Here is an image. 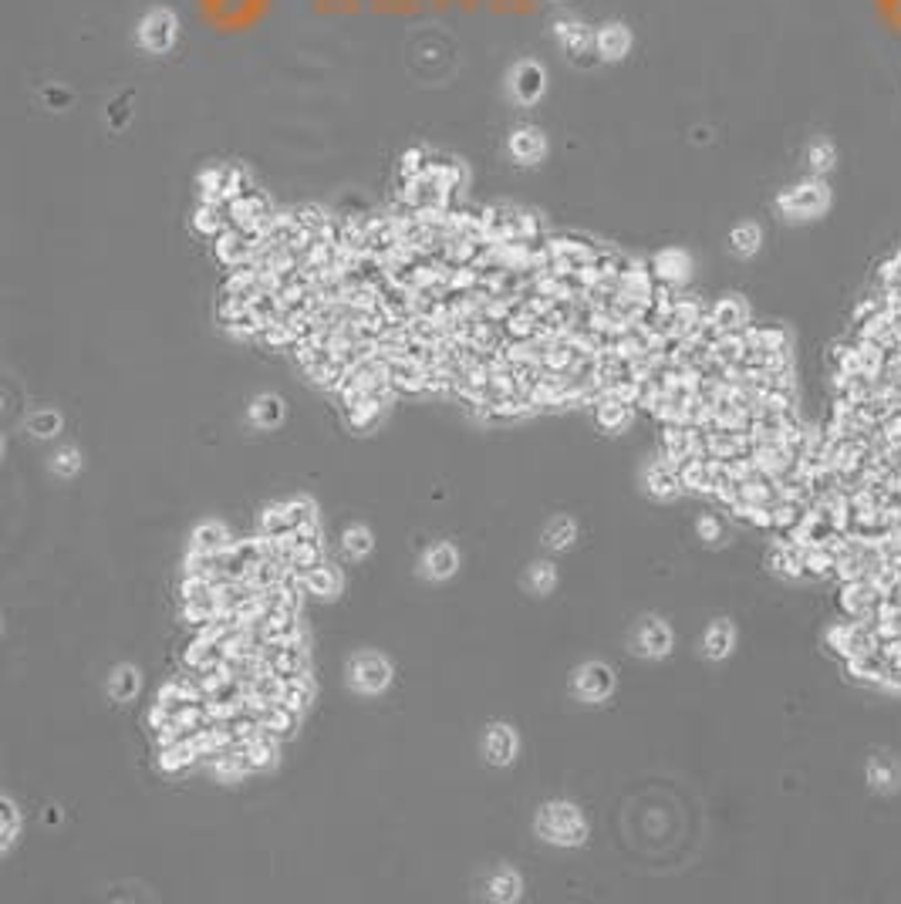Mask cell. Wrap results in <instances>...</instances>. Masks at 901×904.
Here are the masks:
<instances>
[{"instance_id": "42", "label": "cell", "mask_w": 901, "mask_h": 904, "mask_svg": "<svg viewBox=\"0 0 901 904\" xmlns=\"http://www.w3.org/2000/svg\"><path fill=\"white\" fill-rule=\"evenodd\" d=\"M881 509L885 513H901V483H891L888 489H885V497H881Z\"/></svg>"}, {"instance_id": "7", "label": "cell", "mask_w": 901, "mask_h": 904, "mask_svg": "<svg viewBox=\"0 0 901 904\" xmlns=\"http://www.w3.org/2000/svg\"><path fill=\"white\" fill-rule=\"evenodd\" d=\"M709 324H712L720 334L743 331L749 324V311L739 297H720L716 304H709Z\"/></svg>"}, {"instance_id": "22", "label": "cell", "mask_w": 901, "mask_h": 904, "mask_svg": "<svg viewBox=\"0 0 901 904\" xmlns=\"http://www.w3.org/2000/svg\"><path fill=\"white\" fill-rule=\"evenodd\" d=\"M837 567L834 547H803V577H831Z\"/></svg>"}, {"instance_id": "25", "label": "cell", "mask_w": 901, "mask_h": 904, "mask_svg": "<svg viewBox=\"0 0 901 904\" xmlns=\"http://www.w3.org/2000/svg\"><path fill=\"white\" fill-rule=\"evenodd\" d=\"M233 540L227 534V527L223 523H203L200 530L193 534V547L196 550H209V554H219V550H227Z\"/></svg>"}, {"instance_id": "20", "label": "cell", "mask_w": 901, "mask_h": 904, "mask_svg": "<svg viewBox=\"0 0 901 904\" xmlns=\"http://www.w3.org/2000/svg\"><path fill=\"white\" fill-rule=\"evenodd\" d=\"M196 760H200V752H196V746L190 742V739L169 742V746L159 750V766H163L166 773H180V769H186V766H193Z\"/></svg>"}, {"instance_id": "4", "label": "cell", "mask_w": 901, "mask_h": 904, "mask_svg": "<svg viewBox=\"0 0 901 904\" xmlns=\"http://www.w3.org/2000/svg\"><path fill=\"white\" fill-rule=\"evenodd\" d=\"M176 34H180V21L172 17V11H163L155 7L142 17L139 24V44L145 51L153 54H166L172 44H176Z\"/></svg>"}, {"instance_id": "33", "label": "cell", "mask_w": 901, "mask_h": 904, "mask_svg": "<svg viewBox=\"0 0 901 904\" xmlns=\"http://www.w3.org/2000/svg\"><path fill=\"white\" fill-rule=\"evenodd\" d=\"M452 567H456V550L446 547V544H439L425 554V571L432 573V577H450Z\"/></svg>"}, {"instance_id": "35", "label": "cell", "mask_w": 901, "mask_h": 904, "mask_svg": "<svg viewBox=\"0 0 901 904\" xmlns=\"http://www.w3.org/2000/svg\"><path fill=\"white\" fill-rule=\"evenodd\" d=\"M547 544L554 550H564L574 544V523L571 520H554L551 523V530H547Z\"/></svg>"}, {"instance_id": "24", "label": "cell", "mask_w": 901, "mask_h": 904, "mask_svg": "<svg viewBox=\"0 0 901 904\" xmlns=\"http://www.w3.org/2000/svg\"><path fill=\"white\" fill-rule=\"evenodd\" d=\"M246 760H250V766H254V773L274 766V760H277V742H274V732L264 729L260 736L250 739V742H246Z\"/></svg>"}, {"instance_id": "34", "label": "cell", "mask_w": 901, "mask_h": 904, "mask_svg": "<svg viewBox=\"0 0 901 904\" xmlns=\"http://www.w3.org/2000/svg\"><path fill=\"white\" fill-rule=\"evenodd\" d=\"M281 415H283V408H281V398L277 396L257 398V405H254V422H260V425H277Z\"/></svg>"}, {"instance_id": "43", "label": "cell", "mask_w": 901, "mask_h": 904, "mask_svg": "<svg viewBox=\"0 0 901 904\" xmlns=\"http://www.w3.org/2000/svg\"><path fill=\"white\" fill-rule=\"evenodd\" d=\"M78 466H81V459H78V452L75 449H65L61 456L54 459V470L58 472H65V476H71V472H78Z\"/></svg>"}, {"instance_id": "17", "label": "cell", "mask_w": 901, "mask_h": 904, "mask_svg": "<svg viewBox=\"0 0 901 904\" xmlns=\"http://www.w3.org/2000/svg\"><path fill=\"white\" fill-rule=\"evenodd\" d=\"M611 685H615V678L605 665H584L578 672V695H584V699H605Z\"/></svg>"}, {"instance_id": "10", "label": "cell", "mask_w": 901, "mask_h": 904, "mask_svg": "<svg viewBox=\"0 0 901 904\" xmlns=\"http://www.w3.org/2000/svg\"><path fill=\"white\" fill-rule=\"evenodd\" d=\"M388 662L385 658H378V655H361V658H355V665H351V682H355V688H361V692H378V688H385L388 685Z\"/></svg>"}, {"instance_id": "28", "label": "cell", "mask_w": 901, "mask_h": 904, "mask_svg": "<svg viewBox=\"0 0 901 904\" xmlns=\"http://www.w3.org/2000/svg\"><path fill=\"white\" fill-rule=\"evenodd\" d=\"M281 702H283V705H291V709H297V713H304V705L311 702V682H308V676H304V672H301V676L283 678Z\"/></svg>"}, {"instance_id": "5", "label": "cell", "mask_w": 901, "mask_h": 904, "mask_svg": "<svg viewBox=\"0 0 901 904\" xmlns=\"http://www.w3.org/2000/svg\"><path fill=\"white\" fill-rule=\"evenodd\" d=\"M274 206L271 200L264 196V192L250 190L244 196H237L233 203H227V217H230V227H240V229H250V233H260L264 223L271 219Z\"/></svg>"}, {"instance_id": "23", "label": "cell", "mask_w": 901, "mask_h": 904, "mask_svg": "<svg viewBox=\"0 0 901 904\" xmlns=\"http://www.w3.org/2000/svg\"><path fill=\"white\" fill-rule=\"evenodd\" d=\"M516 752V736L506 726H493L487 736V756L493 763H510Z\"/></svg>"}, {"instance_id": "45", "label": "cell", "mask_w": 901, "mask_h": 904, "mask_svg": "<svg viewBox=\"0 0 901 904\" xmlns=\"http://www.w3.org/2000/svg\"><path fill=\"white\" fill-rule=\"evenodd\" d=\"M699 536H702V540H720L722 536L720 520H716V517H702V520H699Z\"/></svg>"}, {"instance_id": "26", "label": "cell", "mask_w": 901, "mask_h": 904, "mask_svg": "<svg viewBox=\"0 0 901 904\" xmlns=\"http://www.w3.org/2000/svg\"><path fill=\"white\" fill-rule=\"evenodd\" d=\"M287 517H291V527L297 534H318V517H314V507L308 499H287L283 503Z\"/></svg>"}, {"instance_id": "29", "label": "cell", "mask_w": 901, "mask_h": 904, "mask_svg": "<svg viewBox=\"0 0 901 904\" xmlns=\"http://www.w3.org/2000/svg\"><path fill=\"white\" fill-rule=\"evenodd\" d=\"M834 163H837L834 142H827V139L811 142V149H807V166H811V172L824 176V172H831V169H834Z\"/></svg>"}, {"instance_id": "19", "label": "cell", "mask_w": 901, "mask_h": 904, "mask_svg": "<svg viewBox=\"0 0 901 904\" xmlns=\"http://www.w3.org/2000/svg\"><path fill=\"white\" fill-rule=\"evenodd\" d=\"M683 489V480H679V470L672 466L669 459H662L658 466L648 470V493L658 499H669Z\"/></svg>"}, {"instance_id": "18", "label": "cell", "mask_w": 901, "mask_h": 904, "mask_svg": "<svg viewBox=\"0 0 901 904\" xmlns=\"http://www.w3.org/2000/svg\"><path fill=\"white\" fill-rule=\"evenodd\" d=\"M848 665V672L858 682H875V685H881V676H885V668H888V658H885V651L881 648H875V651H864V655H858V658H850V662H844Z\"/></svg>"}, {"instance_id": "32", "label": "cell", "mask_w": 901, "mask_h": 904, "mask_svg": "<svg viewBox=\"0 0 901 904\" xmlns=\"http://www.w3.org/2000/svg\"><path fill=\"white\" fill-rule=\"evenodd\" d=\"M729 648H733V628L726 621L712 624L706 635V655L709 658H722V655H729Z\"/></svg>"}, {"instance_id": "21", "label": "cell", "mask_w": 901, "mask_h": 904, "mask_svg": "<svg viewBox=\"0 0 901 904\" xmlns=\"http://www.w3.org/2000/svg\"><path fill=\"white\" fill-rule=\"evenodd\" d=\"M304 587H308L311 594L335 598L338 591H341V573H338L331 564H321V567H314V571L304 573Z\"/></svg>"}, {"instance_id": "2", "label": "cell", "mask_w": 901, "mask_h": 904, "mask_svg": "<svg viewBox=\"0 0 901 904\" xmlns=\"http://www.w3.org/2000/svg\"><path fill=\"white\" fill-rule=\"evenodd\" d=\"M537 824H541L543 837L554 843H581L584 841V834H588L584 816H581L571 803H551V806H543Z\"/></svg>"}, {"instance_id": "11", "label": "cell", "mask_w": 901, "mask_h": 904, "mask_svg": "<svg viewBox=\"0 0 901 904\" xmlns=\"http://www.w3.org/2000/svg\"><path fill=\"white\" fill-rule=\"evenodd\" d=\"M689 254L685 250H662L655 254L652 260V274H655L658 284H665V287H679V284L689 277Z\"/></svg>"}, {"instance_id": "31", "label": "cell", "mask_w": 901, "mask_h": 904, "mask_svg": "<svg viewBox=\"0 0 901 904\" xmlns=\"http://www.w3.org/2000/svg\"><path fill=\"white\" fill-rule=\"evenodd\" d=\"M260 527H264V536H271V540L287 536L291 530H294V527H291V517H287V509H283V503H274V507L264 509V520H260Z\"/></svg>"}, {"instance_id": "41", "label": "cell", "mask_w": 901, "mask_h": 904, "mask_svg": "<svg viewBox=\"0 0 901 904\" xmlns=\"http://www.w3.org/2000/svg\"><path fill=\"white\" fill-rule=\"evenodd\" d=\"M58 422H61V419H58L54 412H41V415H34V419H31V433H34V435H51L54 429H58Z\"/></svg>"}, {"instance_id": "37", "label": "cell", "mask_w": 901, "mask_h": 904, "mask_svg": "<svg viewBox=\"0 0 901 904\" xmlns=\"http://www.w3.org/2000/svg\"><path fill=\"white\" fill-rule=\"evenodd\" d=\"M425 166H429V155L423 149H409L402 155V179H419Z\"/></svg>"}, {"instance_id": "9", "label": "cell", "mask_w": 901, "mask_h": 904, "mask_svg": "<svg viewBox=\"0 0 901 904\" xmlns=\"http://www.w3.org/2000/svg\"><path fill=\"white\" fill-rule=\"evenodd\" d=\"M594 51L601 54L605 61H621L631 51V31L625 24H618V21L601 24L598 34H594Z\"/></svg>"}, {"instance_id": "15", "label": "cell", "mask_w": 901, "mask_h": 904, "mask_svg": "<svg viewBox=\"0 0 901 904\" xmlns=\"http://www.w3.org/2000/svg\"><path fill=\"white\" fill-rule=\"evenodd\" d=\"M631 412H635V405L621 402V398H611V396H601L598 402H594L598 425L608 429V433H618V429H625V425L631 422Z\"/></svg>"}, {"instance_id": "46", "label": "cell", "mask_w": 901, "mask_h": 904, "mask_svg": "<svg viewBox=\"0 0 901 904\" xmlns=\"http://www.w3.org/2000/svg\"><path fill=\"white\" fill-rule=\"evenodd\" d=\"M891 527H895L891 540H895V544H901V513H895V517H891Z\"/></svg>"}, {"instance_id": "38", "label": "cell", "mask_w": 901, "mask_h": 904, "mask_svg": "<svg viewBox=\"0 0 901 904\" xmlns=\"http://www.w3.org/2000/svg\"><path fill=\"white\" fill-rule=\"evenodd\" d=\"M345 550L348 554H368V550H372V534H368L365 527L345 530Z\"/></svg>"}, {"instance_id": "13", "label": "cell", "mask_w": 901, "mask_h": 904, "mask_svg": "<svg viewBox=\"0 0 901 904\" xmlns=\"http://www.w3.org/2000/svg\"><path fill=\"white\" fill-rule=\"evenodd\" d=\"M510 153H514V159H520V163H537V159L547 153V139H543L541 128L524 126L510 135Z\"/></svg>"}, {"instance_id": "12", "label": "cell", "mask_w": 901, "mask_h": 904, "mask_svg": "<svg viewBox=\"0 0 901 904\" xmlns=\"http://www.w3.org/2000/svg\"><path fill=\"white\" fill-rule=\"evenodd\" d=\"M230 227V217H227V206L223 203H209V200H200V206L193 210V229L203 233L209 240H217L223 229Z\"/></svg>"}, {"instance_id": "36", "label": "cell", "mask_w": 901, "mask_h": 904, "mask_svg": "<svg viewBox=\"0 0 901 904\" xmlns=\"http://www.w3.org/2000/svg\"><path fill=\"white\" fill-rule=\"evenodd\" d=\"M554 577H557V573H554V567H551V564H534V567H530V573H527V584L534 587V591H541V594H543V591H551V587H554Z\"/></svg>"}, {"instance_id": "30", "label": "cell", "mask_w": 901, "mask_h": 904, "mask_svg": "<svg viewBox=\"0 0 901 904\" xmlns=\"http://www.w3.org/2000/svg\"><path fill=\"white\" fill-rule=\"evenodd\" d=\"M868 779L875 783L878 790H891V787H898L901 769L891 763L888 756H875V760H871V766H868Z\"/></svg>"}, {"instance_id": "14", "label": "cell", "mask_w": 901, "mask_h": 904, "mask_svg": "<svg viewBox=\"0 0 901 904\" xmlns=\"http://www.w3.org/2000/svg\"><path fill=\"white\" fill-rule=\"evenodd\" d=\"M635 648L642 651V655H665V651L672 648V631L662 621L648 618V621H642V628L635 631Z\"/></svg>"}, {"instance_id": "16", "label": "cell", "mask_w": 901, "mask_h": 904, "mask_svg": "<svg viewBox=\"0 0 901 904\" xmlns=\"http://www.w3.org/2000/svg\"><path fill=\"white\" fill-rule=\"evenodd\" d=\"M770 567L784 577H803V547L797 540H780L770 550Z\"/></svg>"}, {"instance_id": "44", "label": "cell", "mask_w": 901, "mask_h": 904, "mask_svg": "<svg viewBox=\"0 0 901 904\" xmlns=\"http://www.w3.org/2000/svg\"><path fill=\"white\" fill-rule=\"evenodd\" d=\"M14 834H17V814H14V803H4V847L14 843Z\"/></svg>"}, {"instance_id": "27", "label": "cell", "mask_w": 901, "mask_h": 904, "mask_svg": "<svg viewBox=\"0 0 901 904\" xmlns=\"http://www.w3.org/2000/svg\"><path fill=\"white\" fill-rule=\"evenodd\" d=\"M760 243H763V233L757 223H739V227L729 233V247H733L739 256H753L760 250Z\"/></svg>"}, {"instance_id": "39", "label": "cell", "mask_w": 901, "mask_h": 904, "mask_svg": "<svg viewBox=\"0 0 901 904\" xmlns=\"http://www.w3.org/2000/svg\"><path fill=\"white\" fill-rule=\"evenodd\" d=\"M135 688H139V676H135L132 668H122V672L112 678V695H116V699H129V695H135Z\"/></svg>"}, {"instance_id": "3", "label": "cell", "mask_w": 901, "mask_h": 904, "mask_svg": "<svg viewBox=\"0 0 901 904\" xmlns=\"http://www.w3.org/2000/svg\"><path fill=\"white\" fill-rule=\"evenodd\" d=\"M881 587L871 581V577H861V581H848L844 591H841V611L848 614V621H868L881 611Z\"/></svg>"}, {"instance_id": "8", "label": "cell", "mask_w": 901, "mask_h": 904, "mask_svg": "<svg viewBox=\"0 0 901 904\" xmlns=\"http://www.w3.org/2000/svg\"><path fill=\"white\" fill-rule=\"evenodd\" d=\"M554 38L557 44L571 54H588L594 51V31L578 17H561L554 21Z\"/></svg>"}, {"instance_id": "1", "label": "cell", "mask_w": 901, "mask_h": 904, "mask_svg": "<svg viewBox=\"0 0 901 904\" xmlns=\"http://www.w3.org/2000/svg\"><path fill=\"white\" fill-rule=\"evenodd\" d=\"M831 206V190H827L821 179H807L794 190H784L776 196V210L790 219H811L817 213H824Z\"/></svg>"}, {"instance_id": "6", "label": "cell", "mask_w": 901, "mask_h": 904, "mask_svg": "<svg viewBox=\"0 0 901 904\" xmlns=\"http://www.w3.org/2000/svg\"><path fill=\"white\" fill-rule=\"evenodd\" d=\"M543 89H547V75L537 61H520L510 71V91H514L516 102L534 105L543 95Z\"/></svg>"}, {"instance_id": "40", "label": "cell", "mask_w": 901, "mask_h": 904, "mask_svg": "<svg viewBox=\"0 0 901 904\" xmlns=\"http://www.w3.org/2000/svg\"><path fill=\"white\" fill-rule=\"evenodd\" d=\"M516 891H520V881H516L514 874H500V878H493V884H489V894L500 898V901L516 898Z\"/></svg>"}]
</instances>
